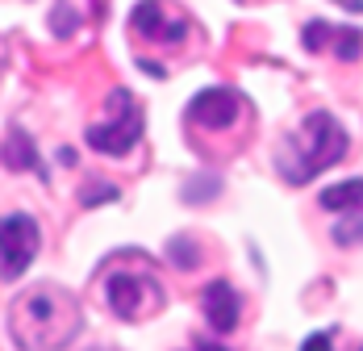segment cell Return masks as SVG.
I'll list each match as a JSON object with an SVG mask.
<instances>
[{"mask_svg": "<svg viewBox=\"0 0 363 351\" xmlns=\"http://www.w3.org/2000/svg\"><path fill=\"white\" fill-rule=\"evenodd\" d=\"M79 330L84 310L59 284H34L9 306V335L17 351H67Z\"/></svg>", "mask_w": 363, "mask_h": 351, "instance_id": "cell-1", "label": "cell"}, {"mask_svg": "<svg viewBox=\"0 0 363 351\" xmlns=\"http://www.w3.org/2000/svg\"><path fill=\"white\" fill-rule=\"evenodd\" d=\"M342 155H347V130L338 126L334 113L313 109L276 146V172L284 176L289 184H309L313 176H322L326 168H334Z\"/></svg>", "mask_w": 363, "mask_h": 351, "instance_id": "cell-2", "label": "cell"}, {"mask_svg": "<svg viewBox=\"0 0 363 351\" xmlns=\"http://www.w3.org/2000/svg\"><path fill=\"white\" fill-rule=\"evenodd\" d=\"M125 259L130 255H117L109 268L101 272V293H105V306L121 322H146V318H155L167 306V293H163L159 276L150 272L146 255L138 259V268H130Z\"/></svg>", "mask_w": 363, "mask_h": 351, "instance_id": "cell-3", "label": "cell"}, {"mask_svg": "<svg viewBox=\"0 0 363 351\" xmlns=\"http://www.w3.org/2000/svg\"><path fill=\"white\" fill-rule=\"evenodd\" d=\"M143 109L134 101V92H125V88H113L109 101H105V122H96V126H88V146L92 151H101V155H130L134 151V142L143 139Z\"/></svg>", "mask_w": 363, "mask_h": 351, "instance_id": "cell-4", "label": "cell"}, {"mask_svg": "<svg viewBox=\"0 0 363 351\" xmlns=\"http://www.w3.org/2000/svg\"><path fill=\"white\" fill-rule=\"evenodd\" d=\"M38 247H42V230L30 213H4L0 217V276L17 281L30 264H34Z\"/></svg>", "mask_w": 363, "mask_h": 351, "instance_id": "cell-5", "label": "cell"}, {"mask_svg": "<svg viewBox=\"0 0 363 351\" xmlns=\"http://www.w3.org/2000/svg\"><path fill=\"white\" fill-rule=\"evenodd\" d=\"M130 30L146 42H163V46H176L188 38V17L180 9H172L167 0H143L134 13H130Z\"/></svg>", "mask_w": 363, "mask_h": 351, "instance_id": "cell-6", "label": "cell"}, {"mask_svg": "<svg viewBox=\"0 0 363 351\" xmlns=\"http://www.w3.org/2000/svg\"><path fill=\"white\" fill-rule=\"evenodd\" d=\"M242 109H247V101L234 88H205V92L192 97L188 122L192 126H205V130H230L242 117Z\"/></svg>", "mask_w": 363, "mask_h": 351, "instance_id": "cell-7", "label": "cell"}, {"mask_svg": "<svg viewBox=\"0 0 363 351\" xmlns=\"http://www.w3.org/2000/svg\"><path fill=\"white\" fill-rule=\"evenodd\" d=\"M305 50H334L342 63H355L363 55V30H355V26H330V21H309L305 26Z\"/></svg>", "mask_w": 363, "mask_h": 351, "instance_id": "cell-8", "label": "cell"}, {"mask_svg": "<svg viewBox=\"0 0 363 351\" xmlns=\"http://www.w3.org/2000/svg\"><path fill=\"white\" fill-rule=\"evenodd\" d=\"M201 306H205V318H209V326H213L218 335H230V330L238 326V318H242V297L234 293L230 281L209 284V288L201 293Z\"/></svg>", "mask_w": 363, "mask_h": 351, "instance_id": "cell-9", "label": "cell"}, {"mask_svg": "<svg viewBox=\"0 0 363 351\" xmlns=\"http://www.w3.org/2000/svg\"><path fill=\"white\" fill-rule=\"evenodd\" d=\"M322 210L330 213H351V210H363V180H342V184H330L322 188Z\"/></svg>", "mask_w": 363, "mask_h": 351, "instance_id": "cell-10", "label": "cell"}, {"mask_svg": "<svg viewBox=\"0 0 363 351\" xmlns=\"http://www.w3.org/2000/svg\"><path fill=\"white\" fill-rule=\"evenodd\" d=\"M4 159H9V168H17V172H21V168H34V172H38V151H34V142L26 139L21 130H13V134H9Z\"/></svg>", "mask_w": 363, "mask_h": 351, "instance_id": "cell-11", "label": "cell"}, {"mask_svg": "<svg viewBox=\"0 0 363 351\" xmlns=\"http://www.w3.org/2000/svg\"><path fill=\"white\" fill-rule=\"evenodd\" d=\"M334 243L338 247H359L363 243V210L342 213V222L334 226Z\"/></svg>", "mask_w": 363, "mask_h": 351, "instance_id": "cell-12", "label": "cell"}, {"mask_svg": "<svg viewBox=\"0 0 363 351\" xmlns=\"http://www.w3.org/2000/svg\"><path fill=\"white\" fill-rule=\"evenodd\" d=\"M75 26H79V13H72V4L63 0V4H59V13L50 17V30H55L59 38H67V34H75Z\"/></svg>", "mask_w": 363, "mask_h": 351, "instance_id": "cell-13", "label": "cell"}, {"mask_svg": "<svg viewBox=\"0 0 363 351\" xmlns=\"http://www.w3.org/2000/svg\"><path fill=\"white\" fill-rule=\"evenodd\" d=\"M167 255L180 264V268H192L196 264V247L188 243V239H172V247H167Z\"/></svg>", "mask_w": 363, "mask_h": 351, "instance_id": "cell-14", "label": "cell"}, {"mask_svg": "<svg viewBox=\"0 0 363 351\" xmlns=\"http://www.w3.org/2000/svg\"><path fill=\"white\" fill-rule=\"evenodd\" d=\"M301 351H334V347H330V335H326V330H318V335H309V339L301 343Z\"/></svg>", "mask_w": 363, "mask_h": 351, "instance_id": "cell-15", "label": "cell"}, {"mask_svg": "<svg viewBox=\"0 0 363 351\" xmlns=\"http://www.w3.org/2000/svg\"><path fill=\"white\" fill-rule=\"evenodd\" d=\"M113 197H117V188H96V193L88 188V193H84V205H96V201H113Z\"/></svg>", "mask_w": 363, "mask_h": 351, "instance_id": "cell-16", "label": "cell"}, {"mask_svg": "<svg viewBox=\"0 0 363 351\" xmlns=\"http://www.w3.org/2000/svg\"><path fill=\"white\" fill-rule=\"evenodd\" d=\"M334 4H342L347 13H363V0H334Z\"/></svg>", "mask_w": 363, "mask_h": 351, "instance_id": "cell-17", "label": "cell"}, {"mask_svg": "<svg viewBox=\"0 0 363 351\" xmlns=\"http://www.w3.org/2000/svg\"><path fill=\"white\" fill-rule=\"evenodd\" d=\"M192 351H225L221 343H209V339H201V343H192Z\"/></svg>", "mask_w": 363, "mask_h": 351, "instance_id": "cell-18", "label": "cell"}]
</instances>
